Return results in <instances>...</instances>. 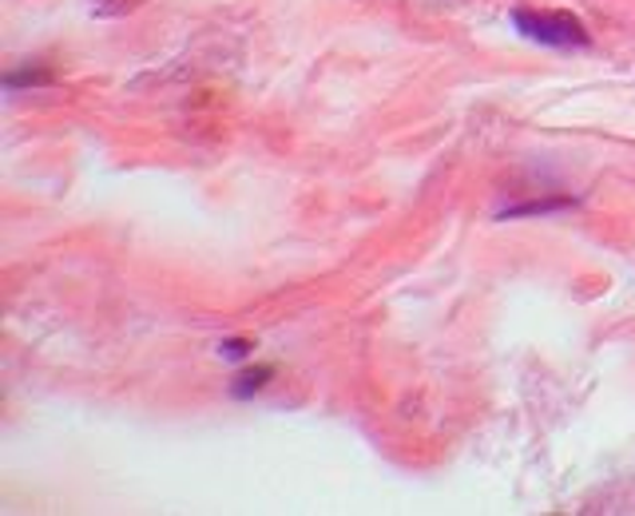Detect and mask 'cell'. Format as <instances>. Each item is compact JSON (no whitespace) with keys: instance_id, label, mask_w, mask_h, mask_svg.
<instances>
[{"instance_id":"1","label":"cell","mask_w":635,"mask_h":516,"mask_svg":"<svg viewBox=\"0 0 635 516\" xmlns=\"http://www.w3.org/2000/svg\"><path fill=\"white\" fill-rule=\"evenodd\" d=\"M512 24L516 32L536 44H549V49H588V29L580 24L576 17L569 12H529V9H516L512 12Z\"/></svg>"},{"instance_id":"2","label":"cell","mask_w":635,"mask_h":516,"mask_svg":"<svg viewBox=\"0 0 635 516\" xmlns=\"http://www.w3.org/2000/svg\"><path fill=\"white\" fill-rule=\"evenodd\" d=\"M572 207V199L556 195V199H529V203H516V207H504L496 210V219H524V215H552V210H564Z\"/></svg>"},{"instance_id":"3","label":"cell","mask_w":635,"mask_h":516,"mask_svg":"<svg viewBox=\"0 0 635 516\" xmlns=\"http://www.w3.org/2000/svg\"><path fill=\"white\" fill-rule=\"evenodd\" d=\"M270 378H275V370H270V365H255V370L238 373L235 385H231V393H235L238 402H247V398H255L258 390H266V382H270Z\"/></svg>"},{"instance_id":"4","label":"cell","mask_w":635,"mask_h":516,"mask_svg":"<svg viewBox=\"0 0 635 516\" xmlns=\"http://www.w3.org/2000/svg\"><path fill=\"white\" fill-rule=\"evenodd\" d=\"M218 354L227 358V362H243V358L250 354V342H243V338H227V342H218Z\"/></svg>"},{"instance_id":"5","label":"cell","mask_w":635,"mask_h":516,"mask_svg":"<svg viewBox=\"0 0 635 516\" xmlns=\"http://www.w3.org/2000/svg\"><path fill=\"white\" fill-rule=\"evenodd\" d=\"M48 72H24V76H17V72H12L9 80H4V87H20V84H32V87H40V84H48Z\"/></svg>"}]
</instances>
